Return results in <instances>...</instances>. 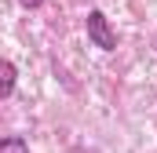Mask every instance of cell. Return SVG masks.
Listing matches in <instances>:
<instances>
[{
    "label": "cell",
    "instance_id": "cell-1",
    "mask_svg": "<svg viewBox=\"0 0 157 153\" xmlns=\"http://www.w3.org/2000/svg\"><path fill=\"white\" fill-rule=\"evenodd\" d=\"M84 33H88V40H91L99 51H117V44H121L113 22H110L99 7H91V11L84 15Z\"/></svg>",
    "mask_w": 157,
    "mask_h": 153
},
{
    "label": "cell",
    "instance_id": "cell-2",
    "mask_svg": "<svg viewBox=\"0 0 157 153\" xmlns=\"http://www.w3.org/2000/svg\"><path fill=\"white\" fill-rule=\"evenodd\" d=\"M15 84H18V69H15L11 58H4V62H0V99H4V102L15 95Z\"/></svg>",
    "mask_w": 157,
    "mask_h": 153
},
{
    "label": "cell",
    "instance_id": "cell-3",
    "mask_svg": "<svg viewBox=\"0 0 157 153\" xmlns=\"http://www.w3.org/2000/svg\"><path fill=\"white\" fill-rule=\"evenodd\" d=\"M0 153H29V142L22 135H7V139H0Z\"/></svg>",
    "mask_w": 157,
    "mask_h": 153
},
{
    "label": "cell",
    "instance_id": "cell-4",
    "mask_svg": "<svg viewBox=\"0 0 157 153\" xmlns=\"http://www.w3.org/2000/svg\"><path fill=\"white\" fill-rule=\"evenodd\" d=\"M18 4H22V7H26V11H37V7H44V4H48V0H18Z\"/></svg>",
    "mask_w": 157,
    "mask_h": 153
}]
</instances>
